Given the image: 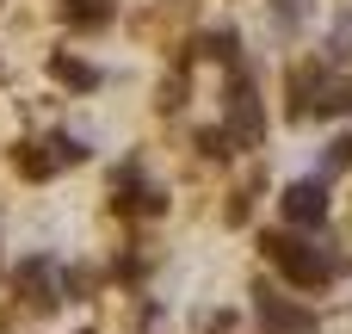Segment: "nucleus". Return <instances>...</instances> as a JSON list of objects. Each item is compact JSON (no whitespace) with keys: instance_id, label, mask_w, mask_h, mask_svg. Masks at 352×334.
I'll return each mask as SVG.
<instances>
[{"instance_id":"nucleus-13","label":"nucleus","mask_w":352,"mask_h":334,"mask_svg":"<svg viewBox=\"0 0 352 334\" xmlns=\"http://www.w3.org/2000/svg\"><path fill=\"white\" fill-rule=\"evenodd\" d=\"M198 149H204V155H229V130H204Z\"/></svg>"},{"instance_id":"nucleus-10","label":"nucleus","mask_w":352,"mask_h":334,"mask_svg":"<svg viewBox=\"0 0 352 334\" xmlns=\"http://www.w3.org/2000/svg\"><path fill=\"white\" fill-rule=\"evenodd\" d=\"M62 12H68V25H80V31L105 25V0H62Z\"/></svg>"},{"instance_id":"nucleus-2","label":"nucleus","mask_w":352,"mask_h":334,"mask_svg":"<svg viewBox=\"0 0 352 334\" xmlns=\"http://www.w3.org/2000/svg\"><path fill=\"white\" fill-rule=\"evenodd\" d=\"M291 93H297V118H340V112H352V81L328 74V68H297Z\"/></svg>"},{"instance_id":"nucleus-15","label":"nucleus","mask_w":352,"mask_h":334,"mask_svg":"<svg viewBox=\"0 0 352 334\" xmlns=\"http://www.w3.org/2000/svg\"><path fill=\"white\" fill-rule=\"evenodd\" d=\"M334 161H346V167H352V136H340V143H334Z\"/></svg>"},{"instance_id":"nucleus-5","label":"nucleus","mask_w":352,"mask_h":334,"mask_svg":"<svg viewBox=\"0 0 352 334\" xmlns=\"http://www.w3.org/2000/svg\"><path fill=\"white\" fill-rule=\"evenodd\" d=\"M285 217L297 223V229H316L322 217H328V186L322 180H297V186H285Z\"/></svg>"},{"instance_id":"nucleus-8","label":"nucleus","mask_w":352,"mask_h":334,"mask_svg":"<svg viewBox=\"0 0 352 334\" xmlns=\"http://www.w3.org/2000/svg\"><path fill=\"white\" fill-rule=\"evenodd\" d=\"M12 161H19V174H25V180H50V174H56L50 143H19V149H12Z\"/></svg>"},{"instance_id":"nucleus-11","label":"nucleus","mask_w":352,"mask_h":334,"mask_svg":"<svg viewBox=\"0 0 352 334\" xmlns=\"http://www.w3.org/2000/svg\"><path fill=\"white\" fill-rule=\"evenodd\" d=\"M50 155H56V167H74V161H87V143L80 136H50Z\"/></svg>"},{"instance_id":"nucleus-3","label":"nucleus","mask_w":352,"mask_h":334,"mask_svg":"<svg viewBox=\"0 0 352 334\" xmlns=\"http://www.w3.org/2000/svg\"><path fill=\"white\" fill-rule=\"evenodd\" d=\"M254 316L266 334H322L316 328V310H303L297 298H278V291H260L254 298Z\"/></svg>"},{"instance_id":"nucleus-6","label":"nucleus","mask_w":352,"mask_h":334,"mask_svg":"<svg viewBox=\"0 0 352 334\" xmlns=\"http://www.w3.org/2000/svg\"><path fill=\"white\" fill-rule=\"evenodd\" d=\"M111 198H118V211H167V192L148 186L142 167H124V174L111 180Z\"/></svg>"},{"instance_id":"nucleus-14","label":"nucleus","mask_w":352,"mask_h":334,"mask_svg":"<svg viewBox=\"0 0 352 334\" xmlns=\"http://www.w3.org/2000/svg\"><path fill=\"white\" fill-rule=\"evenodd\" d=\"M278 25H303V0H278Z\"/></svg>"},{"instance_id":"nucleus-12","label":"nucleus","mask_w":352,"mask_h":334,"mask_svg":"<svg viewBox=\"0 0 352 334\" xmlns=\"http://www.w3.org/2000/svg\"><path fill=\"white\" fill-rule=\"evenodd\" d=\"M204 50H210V56H223V62H235V31H217V37H204Z\"/></svg>"},{"instance_id":"nucleus-7","label":"nucleus","mask_w":352,"mask_h":334,"mask_svg":"<svg viewBox=\"0 0 352 334\" xmlns=\"http://www.w3.org/2000/svg\"><path fill=\"white\" fill-rule=\"evenodd\" d=\"M19 291H25L31 310H56V298H62L56 267H50V260H25V267H19Z\"/></svg>"},{"instance_id":"nucleus-9","label":"nucleus","mask_w":352,"mask_h":334,"mask_svg":"<svg viewBox=\"0 0 352 334\" xmlns=\"http://www.w3.org/2000/svg\"><path fill=\"white\" fill-rule=\"evenodd\" d=\"M50 74H56V81H68V87H99V68H93V62H80V56H50Z\"/></svg>"},{"instance_id":"nucleus-4","label":"nucleus","mask_w":352,"mask_h":334,"mask_svg":"<svg viewBox=\"0 0 352 334\" xmlns=\"http://www.w3.org/2000/svg\"><path fill=\"white\" fill-rule=\"evenodd\" d=\"M229 143H260L266 136V118H260V99H254V81L248 74H235L229 81Z\"/></svg>"},{"instance_id":"nucleus-1","label":"nucleus","mask_w":352,"mask_h":334,"mask_svg":"<svg viewBox=\"0 0 352 334\" xmlns=\"http://www.w3.org/2000/svg\"><path fill=\"white\" fill-rule=\"evenodd\" d=\"M266 260H272L297 291H322V285H334V279L346 273L340 254H328V248H316V242H303V236H266Z\"/></svg>"}]
</instances>
